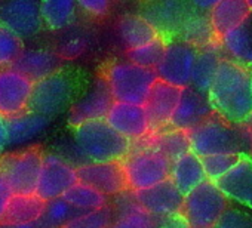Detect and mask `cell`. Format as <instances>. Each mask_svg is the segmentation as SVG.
I'll use <instances>...</instances> for the list:
<instances>
[{
    "label": "cell",
    "mask_w": 252,
    "mask_h": 228,
    "mask_svg": "<svg viewBox=\"0 0 252 228\" xmlns=\"http://www.w3.org/2000/svg\"><path fill=\"white\" fill-rule=\"evenodd\" d=\"M208 98L214 111L230 123H245L252 117L251 70L221 58Z\"/></svg>",
    "instance_id": "1"
},
{
    "label": "cell",
    "mask_w": 252,
    "mask_h": 228,
    "mask_svg": "<svg viewBox=\"0 0 252 228\" xmlns=\"http://www.w3.org/2000/svg\"><path fill=\"white\" fill-rule=\"evenodd\" d=\"M190 151L203 157L209 154H251L252 128L249 122L230 123L214 111L208 119L187 131Z\"/></svg>",
    "instance_id": "2"
},
{
    "label": "cell",
    "mask_w": 252,
    "mask_h": 228,
    "mask_svg": "<svg viewBox=\"0 0 252 228\" xmlns=\"http://www.w3.org/2000/svg\"><path fill=\"white\" fill-rule=\"evenodd\" d=\"M132 142L117 134L105 119L86 120L73 128L74 153L94 163L117 162L131 151Z\"/></svg>",
    "instance_id": "3"
},
{
    "label": "cell",
    "mask_w": 252,
    "mask_h": 228,
    "mask_svg": "<svg viewBox=\"0 0 252 228\" xmlns=\"http://www.w3.org/2000/svg\"><path fill=\"white\" fill-rule=\"evenodd\" d=\"M117 102L144 105L158 74L153 68L137 65L131 61H111L101 74Z\"/></svg>",
    "instance_id": "4"
},
{
    "label": "cell",
    "mask_w": 252,
    "mask_h": 228,
    "mask_svg": "<svg viewBox=\"0 0 252 228\" xmlns=\"http://www.w3.org/2000/svg\"><path fill=\"white\" fill-rule=\"evenodd\" d=\"M128 190L149 188L169 178L172 162L162 153L132 142L131 151L122 160Z\"/></svg>",
    "instance_id": "5"
},
{
    "label": "cell",
    "mask_w": 252,
    "mask_h": 228,
    "mask_svg": "<svg viewBox=\"0 0 252 228\" xmlns=\"http://www.w3.org/2000/svg\"><path fill=\"white\" fill-rule=\"evenodd\" d=\"M228 207V199L214 181L205 179L184 196L181 216L189 227L215 228L218 219Z\"/></svg>",
    "instance_id": "6"
},
{
    "label": "cell",
    "mask_w": 252,
    "mask_h": 228,
    "mask_svg": "<svg viewBox=\"0 0 252 228\" xmlns=\"http://www.w3.org/2000/svg\"><path fill=\"white\" fill-rule=\"evenodd\" d=\"M74 93L76 83L73 77L60 70L33 83L27 110L42 114L52 120L73 104Z\"/></svg>",
    "instance_id": "7"
},
{
    "label": "cell",
    "mask_w": 252,
    "mask_h": 228,
    "mask_svg": "<svg viewBox=\"0 0 252 228\" xmlns=\"http://www.w3.org/2000/svg\"><path fill=\"white\" fill-rule=\"evenodd\" d=\"M43 160V151L32 147L20 153L0 157V175L14 194H34Z\"/></svg>",
    "instance_id": "8"
},
{
    "label": "cell",
    "mask_w": 252,
    "mask_h": 228,
    "mask_svg": "<svg viewBox=\"0 0 252 228\" xmlns=\"http://www.w3.org/2000/svg\"><path fill=\"white\" fill-rule=\"evenodd\" d=\"M197 51L180 37L166 39L163 55L155 67L158 79L181 89L190 86Z\"/></svg>",
    "instance_id": "9"
},
{
    "label": "cell",
    "mask_w": 252,
    "mask_h": 228,
    "mask_svg": "<svg viewBox=\"0 0 252 228\" xmlns=\"http://www.w3.org/2000/svg\"><path fill=\"white\" fill-rule=\"evenodd\" d=\"M77 182L76 168L58 154H43L36 193L45 201L61 197Z\"/></svg>",
    "instance_id": "10"
},
{
    "label": "cell",
    "mask_w": 252,
    "mask_h": 228,
    "mask_svg": "<svg viewBox=\"0 0 252 228\" xmlns=\"http://www.w3.org/2000/svg\"><path fill=\"white\" fill-rule=\"evenodd\" d=\"M194 9L186 0H146L141 17L165 39L175 37Z\"/></svg>",
    "instance_id": "11"
},
{
    "label": "cell",
    "mask_w": 252,
    "mask_h": 228,
    "mask_svg": "<svg viewBox=\"0 0 252 228\" xmlns=\"http://www.w3.org/2000/svg\"><path fill=\"white\" fill-rule=\"evenodd\" d=\"M0 23L20 37H33L43 28L40 0H0Z\"/></svg>",
    "instance_id": "12"
},
{
    "label": "cell",
    "mask_w": 252,
    "mask_h": 228,
    "mask_svg": "<svg viewBox=\"0 0 252 228\" xmlns=\"http://www.w3.org/2000/svg\"><path fill=\"white\" fill-rule=\"evenodd\" d=\"M114 99L110 93V89L102 76L96 77L91 87L70 105L68 110V125L71 128L86 122V120H96L105 119L110 107L113 105Z\"/></svg>",
    "instance_id": "13"
},
{
    "label": "cell",
    "mask_w": 252,
    "mask_h": 228,
    "mask_svg": "<svg viewBox=\"0 0 252 228\" xmlns=\"http://www.w3.org/2000/svg\"><path fill=\"white\" fill-rule=\"evenodd\" d=\"M105 122L131 142H137L150 134L144 105L114 101L105 116Z\"/></svg>",
    "instance_id": "14"
},
{
    "label": "cell",
    "mask_w": 252,
    "mask_h": 228,
    "mask_svg": "<svg viewBox=\"0 0 252 228\" xmlns=\"http://www.w3.org/2000/svg\"><path fill=\"white\" fill-rule=\"evenodd\" d=\"M132 194L141 209L158 218L180 213L184 200V194H181L171 178L149 188L132 191Z\"/></svg>",
    "instance_id": "15"
},
{
    "label": "cell",
    "mask_w": 252,
    "mask_h": 228,
    "mask_svg": "<svg viewBox=\"0 0 252 228\" xmlns=\"http://www.w3.org/2000/svg\"><path fill=\"white\" fill-rule=\"evenodd\" d=\"M77 181L85 182L105 196H117L128 190L122 162L85 163L76 168Z\"/></svg>",
    "instance_id": "16"
},
{
    "label": "cell",
    "mask_w": 252,
    "mask_h": 228,
    "mask_svg": "<svg viewBox=\"0 0 252 228\" xmlns=\"http://www.w3.org/2000/svg\"><path fill=\"white\" fill-rule=\"evenodd\" d=\"M214 113L212 104L208 98V93L199 92L191 86L181 89L178 104L172 113L169 126L171 129L190 131Z\"/></svg>",
    "instance_id": "17"
},
{
    "label": "cell",
    "mask_w": 252,
    "mask_h": 228,
    "mask_svg": "<svg viewBox=\"0 0 252 228\" xmlns=\"http://www.w3.org/2000/svg\"><path fill=\"white\" fill-rule=\"evenodd\" d=\"M33 82L12 67L0 70V114L15 116L29 108Z\"/></svg>",
    "instance_id": "18"
},
{
    "label": "cell",
    "mask_w": 252,
    "mask_h": 228,
    "mask_svg": "<svg viewBox=\"0 0 252 228\" xmlns=\"http://www.w3.org/2000/svg\"><path fill=\"white\" fill-rule=\"evenodd\" d=\"M181 87L172 86L163 80H156L150 89L144 110L149 119L150 134L168 129L172 113L178 104Z\"/></svg>",
    "instance_id": "19"
},
{
    "label": "cell",
    "mask_w": 252,
    "mask_h": 228,
    "mask_svg": "<svg viewBox=\"0 0 252 228\" xmlns=\"http://www.w3.org/2000/svg\"><path fill=\"white\" fill-rule=\"evenodd\" d=\"M214 182L227 199L252 209V157L249 154L240 156L234 166Z\"/></svg>",
    "instance_id": "20"
},
{
    "label": "cell",
    "mask_w": 252,
    "mask_h": 228,
    "mask_svg": "<svg viewBox=\"0 0 252 228\" xmlns=\"http://www.w3.org/2000/svg\"><path fill=\"white\" fill-rule=\"evenodd\" d=\"M224 58L252 70V14L236 28L218 37Z\"/></svg>",
    "instance_id": "21"
},
{
    "label": "cell",
    "mask_w": 252,
    "mask_h": 228,
    "mask_svg": "<svg viewBox=\"0 0 252 228\" xmlns=\"http://www.w3.org/2000/svg\"><path fill=\"white\" fill-rule=\"evenodd\" d=\"M61 57L51 49H24L11 65L33 83L61 70Z\"/></svg>",
    "instance_id": "22"
},
{
    "label": "cell",
    "mask_w": 252,
    "mask_h": 228,
    "mask_svg": "<svg viewBox=\"0 0 252 228\" xmlns=\"http://www.w3.org/2000/svg\"><path fill=\"white\" fill-rule=\"evenodd\" d=\"M49 125H51V119L30 110H26L20 114L8 117V132H9L8 147H14V145L18 147L27 144L29 141L42 135Z\"/></svg>",
    "instance_id": "23"
},
{
    "label": "cell",
    "mask_w": 252,
    "mask_h": 228,
    "mask_svg": "<svg viewBox=\"0 0 252 228\" xmlns=\"http://www.w3.org/2000/svg\"><path fill=\"white\" fill-rule=\"evenodd\" d=\"M251 14L252 9L248 0H220L208 12L217 39L225 34L227 31L236 28Z\"/></svg>",
    "instance_id": "24"
},
{
    "label": "cell",
    "mask_w": 252,
    "mask_h": 228,
    "mask_svg": "<svg viewBox=\"0 0 252 228\" xmlns=\"http://www.w3.org/2000/svg\"><path fill=\"white\" fill-rule=\"evenodd\" d=\"M169 178L181 191V194L186 196L189 191H191L194 187L206 179L200 157L196 156L193 151L184 153L172 162Z\"/></svg>",
    "instance_id": "25"
},
{
    "label": "cell",
    "mask_w": 252,
    "mask_h": 228,
    "mask_svg": "<svg viewBox=\"0 0 252 228\" xmlns=\"http://www.w3.org/2000/svg\"><path fill=\"white\" fill-rule=\"evenodd\" d=\"M116 31L119 40L122 42L126 51L146 45L159 37V33L152 27V24L146 18L134 14L120 17V20L116 24Z\"/></svg>",
    "instance_id": "26"
},
{
    "label": "cell",
    "mask_w": 252,
    "mask_h": 228,
    "mask_svg": "<svg viewBox=\"0 0 252 228\" xmlns=\"http://www.w3.org/2000/svg\"><path fill=\"white\" fill-rule=\"evenodd\" d=\"M135 144L153 148L162 153L163 156H166L171 162H174L184 153L190 151L187 132L180 129H171V128L149 134L146 138L137 141Z\"/></svg>",
    "instance_id": "27"
},
{
    "label": "cell",
    "mask_w": 252,
    "mask_h": 228,
    "mask_svg": "<svg viewBox=\"0 0 252 228\" xmlns=\"http://www.w3.org/2000/svg\"><path fill=\"white\" fill-rule=\"evenodd\" d=\"M117 207L123 212L108 228H158V216L141 209L131 190L117 194Z\"/></svg>",
    "instance_id": "28"
},
{
    "label": "cell",
    "mask_w": 252,
    "mask_h": 228,
    "mask_svg": "<svg viewBox=\"0 0 252 228\" xmlns=\"http://www.w3.org/2000/svg\"><path fill=\"white\" fill-rule=\"evenodd\" d=\"M46 201L37 194H12L0 224H26L39 219Z\"/></svg>",
    "instance_id": "29"
},
{
    "label": "cell",
    "mask_w": 252,
    "mask_h": 228,
    "mask_svg": "<svg viewBox=\"0 0 252 228\" xmlns=\"http://www.w3.org/2000/svg\"><path fill=\"white\" fill-rule=\"evenodd\" d=\"M221 58H222V54L220 51L218 42L199 49L196 61H194L193 73H191L190 86L199 92L208 93Z\"/></svg>",
    "instance_id": "30"
},
{
    "label": "cell",
    "mask_w": 252,
    "mask_h": 228,
    "mask_svg": "<svg viewBox=\"0 0 252 228\" xmlns=\"http://www.w3.org/2000/svg\"><path fill=\"white\" fill-rule=\"evenodd\" d=\"M175 37H180L181 40L193 45L197 49H202L218 42L212 24L209 21V15L199 11H193L187 17Z\"/></svg>",
    "instance_id": "31"
},
{
    "label": "cell",
    "mask_w": 252,
    "mask_h": 228,
    "mask_svg": "<svg viewBox=\"0 0 252 228\" xmlns=\"http://www.w3.org/2000/svg\"><path fill=\"white\" fill-rule=\"evenodd\" d=\"M76 0H40V15L43 26L52 31L70 27L76 20Z\"/></svg>",
    "instance_id": "32"
},
{
    "label": "cell",
    "mask_w": 252,
    "mask_h": 228,
    "mask_svg": "<svg viewBox=\"0 0 252 228\" xmlns=\"http://www.w3.org/2000/svg\"><path fill=\"white\" fill-rule=\"evenodd\" d=\"M61 197L67 203H70L71 206H74L83 212L108 206V196L102 194L96 188H94L85 182H80V181L73 184Z\"/></svg>",
    "instance_id": "33"
},
{
    "label": "cell",
    "mask_w": 252,
    "mask_h": 228,
    "mask_svg": "<svg viewBox=\"0 0 252 228\" xmlns=\"http://www.w3.org/2000/svg\"><path fill=\"white\" fill-rule=\"evenodd\" d=\"M165 45H166V39L159 36L146 45H141L134 49H128L126 51V59L137 65L155 70V67L158 65V62L160 61L163 55Z\"/></svg>",
    "instance_id": "34"
},
{
    "label": "cell",
    "mask_w": 252,
    "mask_h": 228,
    "mask_svg": "<svg viewBox=\"0 0 252 228\" xmlns=\"http://www.w3.org/2000/svg\"><path fill=\"white\" fill-rule=\"evenodd\" d=\"M82 212L83 210L71 206L63 197H57V199H52V200L46 201L45 210H43V213H42V216L39 219L42 221L45 228H60L70 218H73V216H76V215H79Z\"/></svg>",
    "instance_id": "35"
},
{
    "label": "cell",
    "mask_w": 252,
    "mask_h": 228,
    "mask_svg": "<svg viewBox=\"0 0 252 228\" xmlns=\"http://www.w3.org/2000/svg\"><path fill=\"white\" fill-rule=\"evenodd\" d=\"M113 222V210L110 206L82 212L67 222H64L60 228H108Z\"/></svg>",
    "instance_id": "36"
},
{
    "label": "cell",
    "mask_w": 252,
    "mask_h": 228,
    "mask_svg": "<svg viewBox=\"0 0 252 228\" xmlns=\"http://www.w3.org/2000/svg\"><path fill=\"white\" fill-rule=\"evenodd\" d=\"M23 51V37L0 23V70L11 67Z\"/></svg>",
    "instance_id": "37"
},
{
    "label": "cell",
    "mask_w": 252,
    "mask_h": 228,
    "mask_svg": "<svg viewBox=\"0 0 252 228\" xmlns=\"http://www.w3.org/2000/svg\"><path fill=\"white\" fill-rule=\"evenodd\" d=\"M239 159H240V154H209V156L200 157L206 179L217 181L230 168H233Z\"/></svg>",
    "instance_id": "38"
},
{
    "label": "cell",
    "mask_w": 252,
    "mask_h": 228,
    "mask_svg": "<svg viewBox=\"0 0 252 228\" xmlns=\"http://www.w3.org/2000/svg\"><path fill=\"white\" fill-rule=\"evenodd\" d=\"M89 45L91 42L88 36L76 34L64 40V43H61L58 55L61 57V59H76L89 49Z\"/></svg>",
    "instance_id": "39"
},
{
    "label": "cell",
    "mask_w": 252,
    "mask_h": 228,
    "mask_svg": "<svg viewBox=\"0 0 252 228\" xmlns=\"http://www.w3.org/2000/svg\"><path fill=\"white\" fill-rule=\"evenodd\" d=\"M215 228H252V218L236 207H227Z\"/></svg>",
    "instance_id": "40"
},
{
    "label": "cell",
    "mask_w": 252,
    "mask_h": 228,
    "mask_svg": "<svg viewBox=\"0 0 252 228\" xmlns=\"http://www.w3.org/2000/svg\"><path fill=\"white\" fill-rule=\"evenodd\" d=\"M77 6L94 18H102L108 14L111 0H76Z\"/></svg>",
    "instance_id": "41"
},
{
    "label": "cell",
    "mask_w": 252,
    "mask_h": 228,
    "mask_svg": "<svg viewBox=\"0 0 252 228\" xmlns=\"http://www.w3.org/2000/svg\"><path fill=\"white\" fill-rule=\"evenodd\" d=\"M12 190L11 187L8 185V182L5 181V178L0 175V221L3 218V213L6 210V206H8V201L12 196Z\"/></svg>",
    "instance_id": "42"
},
{
    "label": "cell",
    "mask_w": 252,
    "mask_h": 228,
    "mask_svg": "<svg viewBox=\"0 0 252 228\" xmlns=\"http://www.w3.org/2000/svg\"><path fill=\"white\" fill-rule=\"evenodd\" d=\"M186 2H187L194 11L208 14V12L220 2V0H186Z\"/></svg>",
    "instance_id": "43"
},
{
    "label": "cell",
    "mask_w": 252,
    "mask_h": 228,
    "mask_svg": "<svg viewBox=\"0 0 252 228\" xmlns=\"http://www.w3.org/2000/svg\"><path fill=\"white\" fill-rule=\"evenodd\" d=\"M9 132H8V117L0 114V153H3L8 148Z\"/></svg>",
    "instance_id": "44"
},
{
    "label": "cell",
    "mask_w": 252,
    "mask_h": 228,
    "mask_svg": "<svg viewBox=\"0 0 252 228\" xmlns=\"http://www.w3.org/2000/svg\"><path fill=\"white\" fill-rule=\"evenodd\" d=\"M0 228H45L40 219H36L33 222L26 224H0Z\"/></svg>",
    "instance_id": "45"
},
{
    "label": "cell",
    "mask_w": 252,
    "mask_h": 228,
    "mask_svg": "<svg viewBox=\"0 0 252 228\" xmlns=\"http://www.w3.org/2000/svg\"><path fill=\"white\" fill-rule=\"evenodd\" d=\"M251 90H252V70H251Z\"/></svg>",
    "instance_id": "46"
},
{
    "label": "cell",
    "mask_w": 252,
    "mask_h": 228,
    "mask_svg": "<svg viewBox=\"0 0 252 228\" xmlns=\"http://www.w3.org/2000/svg\"><path fill=\"white\" fill-rule=\"evenodd\" d=\"M248 3H249V6H251V9H252V0H248Z\"/></svg>",
    "instance_id": "47"
},
{
    "label": "cell",
    "mask_w": 252,
    "mask_h": 228,
    "mask_svg": "<svg viewBox=\"0 0 252 228\" xmlns=\"http://www.w3.org/2000/svg\"><path fill=\"white\" fill-rule=\"evenodd\" d=\"M189 228H193V227H189Z\"/></svg>",
    "instance_id": "48"
}]
</instances>
